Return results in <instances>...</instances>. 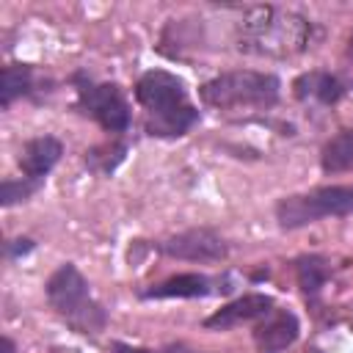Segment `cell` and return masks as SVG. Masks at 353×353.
Returning a JSON list of instances; mask_svg holds the SVG:
<instances>
[{
  "instance_id": "cell-18",
  "label": "cell",
  "mask_w": 353,
  "mask_h": 353,
  "mask_svg": "<svg viewBox=\"0 0 353 353\" xmlns=\"http://www.w3.org/2000/svg\"><path fill=\"white\" fill-rule=\"evenodd\" d=\"M113 350L116 353H196L193 347H188L182 342H171V345H163V347H132V345H124V342H113Z\"/></svg>"
},
{
  "instance_id": "cell-8",
  "label": "cell",
  "mask_w": 353,
  "mask_h": 353,
  "mask_svg": "<svg viewBox=\"0 0 353 353\" xmlns=\"http://www.w3.org/2000/svg\"><path fill=\"white\" fill-rule=\"evenodd\" d=\"M273 309H276V303H273L270 295L248 292V295H240L232 303L221 306L215 314H210L204 320V328H210V331H229V328H237L243 323H259Z\"/></svg>"
},
{
  "instance_id": "cell-16",
  "label": "cell",
  "mask_w": 353,
  "mask_h": 353,
  "mask_svg": "<svg viewBox=\"0 0 353 353\" xmlns=\"http://www.w3.org/2000/svg\"><path fill=\"white\" fill-rule=\"evenodd\" d=\"M124 152L127 146L124 143H110V146H99V149H91L85 154V163L91 168H97L99 174H110L121 160H124Z\"/></svg>"
},
{
  "instance_id": "cell-10",
  "label": "cell",
  "mask_w": 353,
  "mask_h": 353,
  "mask_svg": "<svg viewBox=\"0 0 353 353\" xmlns=\"http://www.w3.org/2000/svg\"><path fill=\"white\" fill-rule=\"evenodd\" d=\"M218 290H229V287H221V281L207 273H179L143 290V298H207L215 295Z\"/></svg>"
},
{
  "instance_id": "cell-3",
  "label": "cell",
  "mask_w": 353,
  "mask_h": 353,
  "mask_svg": "<svg viewBox=\"0 0 353 353\" xmlns=\"http://www.w3.org/2000/svg\"><path fill=\"white\" fill-rule=\"evenodd\" d=\"M47 301L55 314L77 334H99L108 325V312L94 301L85 276L69 262L50 276Z\"/></svg>"
},
{
  "instance_id": "cell-12",
  "label": "cell",
  "mask_w": 353,
  "mask_h": 353,
  "mask_svg": "<svg viewBox=\"0 0 353 353\" xmlns=\"http://www.w3.org/2000/svg\"><path fill=\"white\" fill-rule=\"evenodd\" d=\"M345 94V85L331 72H306L295 80V97L303 102H320L334 105Z\"/></svg>"
},
{
  "instance_id": "cell-19",
  "label": "cell",
  "mask_w": 353,
  "mask_h": 353,
  "mask_svg": "<svg viewBox=\"0 0 353 353\" xmlns=\"http://www.w3.org/2000/svg\"><path fill=\"white\" fill-rule=\"evenodd\" d=\"M0 345H3V350H0V353H14V342H11L8 336H3V342H0Z\"/></svg>"
},
{
  "instance_id": "cell-6",
  "label": "cell",
  "mask_w": 353,
  "mask_h": 353,
  "mask_svg": "<svg viewBox=\"0 0 353 353\" xmlns=\"http://www.w3.org/2000/svg\"><path fill=\"white\" fill-rule=\"evenodd\" d=\"M74 83H77V102L83 113H88L102 130L124 132L130 127V105L116 83H94L85 74H77Z\"/></svg>"
},
{
  "instance_id": "cell-15",
  "label": "cell",
  "mask_w": 353,
  "mask_h": 353,
  "mask_svg": "<svg viewBox=\"0 0 353 353\" xmlns=\"http://www.w3.org/2000/svg\"><path fill=\"white\" fill-rule=\"evenodd\" d=\"M328 262L323 259V256H314V254H309V256H301L298 262H295V276H298V287L306 292V295H317L323 287H325V281H328Z\"/></svg>"
},
{
  "instance_id": "cell-17",
  "label": "cell",
  "mask_w": 353,
  "mask_h": 353,
  "mask_svg": "<svg viewBox=\"0 0 353 353\" xmlns=\"http://www.w3.org/2000/svg\"><path fill=\"white\" fill-rule=\"evenodd\" d=\"M39 190V182H33V179H3V188H0V201H3V207H11V204H17V201H25V199H30L33 193Z\"/></svg>"
},
{
  "instance_id": "cell-4",
  "label": "cell",
  "mask_w": 353,
  "mask_h": 353,
  "mask_svg": "<svg viewBox=\"0 0 353 353\" xmlns=\"http://www.w3.org/2000/svg\"><path fill=\"white\" fill-rule=\"evenodd\" d=\"M201 99L210 108H270L281 94V80L270 72L232 69L221 72L201 85Z\"/></svg>"
},
{
  "instance_id": "cell-11",
  "label": "cell",
  "mask_w": 353,
  "mask_h": 353,
  "mask_svg": "<svg viewBox=\"0 0 353 353\" xmlns=\"http://www.w3.org/2000/svg\"><path fill=\"white\" fill-rule=\"evenodd\" d=\"M61 154H63V146L58 138H52V135L30 138L19 154V165H22L25 179H33L41 185V179L52 171V165L61 160Z\"/></svg>"
},
{
  "instance_id": "cell-13",
  "label": "cell",
  "mask_w": 353,
  "mask_h": 353,
  "mask_svg": "<svg viewBox=\"0 0 353 353\" xmlns=\"http://www.w3.org/2000/svg\"><path fill=\"white\" fill-rule=\"evenodd\" d=\"M320 165L325 174H342L353 168V130H342L323 146Z\"/></svg>"
},
{
  "instance_id": "cell-2",
  "label": "cell",
  "mask_w": 353,
  "mask_h": 353,
  "mask_svg": "<svg viewBox=\"0 0 353 353\" xmlns=\"http://www.w3.org/2000/svg\"><path fill=\"white\" fill-rule=\"evenodd\" d=\"M135 99L146 110L149 135L176 138L199 121V110L188 99L185 83L165 69H152L141 74V80L135 83Z\"/></svg>"
},
{
  "instance_id": "cell-5",
  "label": "cell",
  "mask_w": 353,
  "mask_h": 353,
  "mask_svg": "<svg viewBox=\"0 0 353 353\" xmlns=\"http://www.w3.org/2000/svg\"><path fill=\"white\" fill-rule=\"evenodd\" d=\"M353 212V185H325L306 193L284 196L276 204V221L281 229H301L323 218H339Z\"/></svg>"
},
{
  "instance_id": "cell-1",
  "label": "cell",
  "mask_w": 353,
  "mask_h": 353,
  "mask_svg": "<svg viewBox=\"0 0 353 353\" xmlns=\"http://www.w3.org/2000/svg\"><path fill=\"white\" fill-rule=\"evenodd\" d=\"M312 36L309 19L276 6L248 8L237 25V50L268 58H290L306 50Z\"/></svg>"
},
{
  "instance_id": "cell-20",
  "label": "cell",
  "mask_w": 353,
  "mask_h": 353,
  "mask_svg": "<svg viewBox=\"0 0 353 353\" xmlns=\"http://www.w3.org/2000/svg\"><path fill=\"white\" fill-rule=\"evenodd\" d=\"M347 58L353 61V33H350V41H347Z\"/></svg>"
},
{
  "instance_id": "cell-7",
  "label": "cell",
  "mask_w": 353,
  "mask_h": 353,
  "mask_svg": "<svg viewBox=\"0 0 353 353\" xmlns=\"http://www.w3.org/2000/svg\"><path fill=\"white\" fill-rule=\"evenodd\" d=\"M160 254L165 256H174V259H188V262H218L226 256V240L215 232V229H207V226H199V229H185V232H176L165 240L157 243Z\"/></svg>"
},
{
  "instance_id": "cell-14",
  "label": "cell",
  "mask_w": 353,
  "mask_h": 353,
  "mask_svg": "<svg viewBox=\"0 0 353 353\" xmlns=\"http://www.w3.org/2000/svg\"><path fill=\"white\" fill-rule=\"evenodd\" d=\"M33 85V69L22 66V63H8L3 66V77H0V105L8 108L17 97L28 94Z\"/></svg>"
},
{
  "instance_id": "cell-9",
  "label": "cell",
  "mask_w": 353,
  "mask_h": 353,
  "mask_svg": "<svg viewBox=\"0 0 353 353\" xmlns=\"http://www.w3.org/2000/svg\"><path fill=\"white\" fill-rule=\"evenodd\" d=\"M301 334V323L287 309H273L254 325V342L259 353H281L290 347Z\"/></svg>"
}]
</instances>
